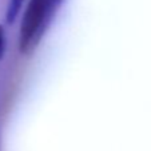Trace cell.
<instances>
[{"label":"cell","mask_w":151,"mask_h":151,"mask_svg":"<svg viewBox=\"0 0 151 151\" xmlns=\"http://www.w3.org/2000/svg\"><path fill=\"white\" fill-rule=\"evenodd\" d=\"M64 0H28L19 28L17 47L20 54H29L37 47L51 26Z\"/></svg>","instance_id":"1"},{"label":"cell","mask_w":151,"mask_h":151,"mask_svg":"<svg viewBox=\"0 0 151 151\" xmlns=\"http://www.w3.org/2000/svg\"><path fill=\"white\" fill-rule=\"evenodd\" d=\"M24 3V0H8L6 9V20L7 23H14L15 19L19 15V11L22 8V4Z\"/></svg>","instance_id":"2"},{"label":"cell","mask_w":151,"mask_h":151,"mask_svg":"<svg viewBox=\"0 0 151 151\" xmlns=\"http://www.w3.org/2000/svg\"><path fill=\"white\" fill-rule=\"evenodd\" d=\"M4 51H6V32L3 26H0V59L3 58Z\"/></svg>","instance_id":"3"}]
</instances>
